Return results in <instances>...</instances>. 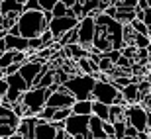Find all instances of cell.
<instances>
[{
  "mask_svg": "<svg viewBox=\"0 0 151 139\" xmlns=\"http://www.w3.org/2000/svg\"><path fill=\"white\" fill-rule=\"evenodd\" d=\"M55 129H53V125L47 122L43 123H37L34 129V139H55Z\"/></svg>",
  "mask_w": 151,
  "mask_h": 139,
  "instance_id": "17",
  "label": "cell"
},
{
  "mask_svg": "<svg viewBox=\"0 0 151 139\" xmlns=\"http://www.w3.org/2000/svg\"><path fill=\"white\" fill-rule=\"evenodd\" d=\"M120 94H122L124 102L126 106H134V104H139V92H137V84H128L126 88L120 90Z\"/></svg>",
  "mask_w": 151,
  "mask_h": 139,
  "instance_id": "16",
  "label": "cell"
},
{
  "mask_svg": "<svg viewBox=\"0 0 151 139\" xmlns=\"http://www.w3.org/2000/svg\"><path fill=\"white\" fill-rule=\"evenodd\" d=\"M6 92H8V82H6V78H0V98H4Z\"/></svg>",
  "mask_w": 151,
  "mask_h": 139,
  "instance_id": "34",
  "label": "cell"
},
{
  "mask_svg": "<svg viewBox=\"0 0 151 139\" xmlns=\"http://www.w3.org/2000/svg\"><path fill=\"white\" fill-rule=\"evenodd\" d=\"M24 0H0V16L6 14H22Z\"/></svg>",
  "mask_w": 151,
  "mask_h": 139,
  "instance_id": "14",
  "label": "cell"
},
{
  "mask_svg": "<svg viewBox=\"0 0 151 139\" xmlns=\"http://www.w3.org/2000/svg\"><path fill=\"white\" fill-rule=\"evenodd\" d=\"M37 4H39V10L43 12V14H51L53 6L57 4V0H37Z\"/></svg>",
  "mask_w": 151,
  "mask_h": 139,
  "instance_id": "29",
  "label": "cell"
},
{
  "mask_svg": "<svg viewBox=\"0 0 151 139\" xmlns=\"http://www.w3.org/2000/svg\"><path fill=\"white\" fill-rule=\"evenodd\" d=\"M78 26V20L77 18H51L49 24H47V32L51 34V37H53V41H59V37L61 35H65L67 32H71V29H75Z\"/></svg>",
  "mask_w": 151,
  "mask_h": 139,
  "instance_id": "7",
  "label": "cell"
},
{
  "mask_svg": "<svg viewBox=\"0 0 151 139\" xmlns=\"http://www.w3.org/2000/svg\"><path fill=\"white\" fill-rule=\"evenodd\" d=\"M53 82H55V69H49V71H47L43 77H41V80L35 84L34 88H49Z\"/></svg>",
  "mask_w": 151,
  "mask_h": 139,
  "instance_id": "22",
  "label": "cell"
},
{
  "mask_svg": "<svg viewBox=\"0 0 151 139\" xmlns=\"http://www.w3.org/2000/svg\"><path fill=\"white\" fill-rule=\"evenodd\" d=\"M147 133H151V125H149V128H147Z\"/></svg>",
  "mask_w": 151,
  "mask_h": 139,
  "instance_id": "42",
  "label": "cell"
},
{
  "mask_svg": "<svg viewBox=\"0 0 151 139\" xmlns=\"http://www.w3.org/2000/svg\"><path fill=\"white\" fill-rule=\"evenodd\" d=\"M43 65H45V63L39 61L37 57L34 55V57H29V59H28V63H24L22 67H20V72H18V75H20V77L26 80V84L32 88V84H34L35 77H37V72L41 71V67H43Z\"/></svg>",
  "mask_w": 151,
  "mask_h": 139,
  "instance_id": "10",
  "label": "cell"
},
{
  "mask_svg": "<svg viewBox=\"0 0 151 139\" xmlns=\"http://www.w3.org/2000/svg\"><path fill=\"white\" fill-rule=\"evenodd\" d=\"M137 139H149V133H147V131H139V133H137Z\"/></svg>",
  "mask_w": 151,
  "mask_h": 139,
  "instance_id": "36",
  "label": "cell"
},
{
  "mask_svg": "<svg viewBox=\"0 0 151 139\" xmlns=\"http://www.w3.org/2000/svg\"><path fill=\"white\" fill-rule=\"evenodd\" d=\"M20 67H22V65H16V63H14V65H10V67L4 71V77H12V75L20 72Z\"/></svg>",
  "mask_w": 151,
  "mask_h": 139,
  "instance_id": "32",
  "label": "cell"
},
{
  "mask_svg": "<svg viewBox=\"0 0 151 139\" xmlns=\"http://www.w3.org/2000/svg\"><path fill=\"white\" fill-rule=\"evenodd\" d=\"M18 123H20V118L12 112L10 106H4L0 104V125H10V128L16 129Z\"/></svg>",
  "mask_w": 151,
  "mask_h": 139,
  "instance_id": "13",
  "label": "cell"
},
{
  "mask_svg": "<svg viewBox=\"0 0 151 139\" xmlns=\"http://www.w3.org/2000/svg\"><path fill=\"white\" fill-rule=\"evenodd\" d=\"M65 16L75 18V16H73V12L69 10V8L63 4L61 0H57V4L53 6V10H51V18H65Z\"/></svg>",
  "mask_w": 151,
  "mask_h": 139,
  "instance_id": "20",
  "label": "cell"
},
{
  "mask_svg": "<svg viewBox=\"0 0 151 139\" xmlns=\"http://www.w3.org/2000/svg\"><path fill=\"white\" fill-rule=\"evenodd\" d=\"M34 129H35V118H22L16 128V133L22 135L24 139H34Z\"/></svg>",
  "mask_w": 151,
  "mask_h": 139,
  "instance_id": "12",
  "label": "cell"
},
{
  "mask_svg": "<svg viewBox=\"0 0 151 139\" xmlns=\"http://www.w3.org/2000/svg\"><path fill=\"white\" fill-rule=\"evenodd\" d=\"M47 96H49V90L47 88H29L26 90L20 98V104L24 106V118H35L39 116V112L45 108V102H47Z\"/></svg>",
  "mask_w": 151,
  "mask_h": 139,
  "instance_id": "4",
  "label": "cell"
},
{
  "mask_svg": "<svg viewBox=\"0 0 151 139\" xmlns=\"http://www.w3.org/2000/svg\"><path fill=\"white\" fill-rule=\"evenodd\" d=\"M145 80L149 82V86H151V72H149V75H145Z\"/></svg>",
  "mask_w": 151,
  "mask_h": 139,
  "instance_id": "38",
  "label": "cell"
},
{
  "mask_svg": "<svg viewBox=\"0 0 151 139\" xmlns=\"http://www.w3.org/2000/svg\"><path fill=\"white\" fill-rule=\"evenodd\" d=\"M129 59H126V57H120V59H118L116 61V65H114V67H120V69H129Z\"/></svg>",
  "mask_w": 151,
  "mask_h": 139,
  "instance_id": "33",
  "label": "cell"
},
{
  "mask_svg": "<svg viewBox=\"0 0 151 139\" xmlns=\"http://www.w3.org/2000/svg\"><path fill=\"white\" fill-rule=\"evenodd\" d=\"M69 116H71V108H65V110H55V114H53V118H51L49 123H53V122H65Z\"/></svg>",
  "mask_w": 151,
  "mask_h": 139,
  "instance_id": "28",
  "label": "cell"
},
{
  "mask_svg": "<svg viewBox=\"0 0 151 139\" xmlns=\"http://www.w3.org/2000/svg\"><path fill=\"white\" fill-rule=\"evenodd\" d=\"M147 37H149V43H151V28H147Z\"/></svg>",
  "mask_w": 151,
  "mask_h": 139,
  "instance_id": "39",
  "label": "cell"
},
{
  "mask_svg": "<svg viewBox=\"0 0 151 139\" xmlns=\"http://www.w3.org/2000/svg\"><path fill=\"white\" fill-rule=\"evenodd\" d=\"M94 77L88 75H69V78L61 84L75 100H90L92 88H94Z\"/></svg>",
  "mask_w": 151,
  "mask_h": 139,
  "instance_id": "3",
  "label": "cell"
},
{
  "mask_svg": "<svg viewBox=\"0 0 151 139\" xmlns=\"http://www.w3.org/2000/svg\"><path fill=\"white\" fill-rule=\"evenodd\" d=\"M63 51H65V55L67 57H71L75 63L77 61H81V59H86L88 57V51L86 49H83L78 43H75V45H69V47H63Z\"/></svg>",
  "mask_w": 151,
  "mask_h": 139,
  "instance_id": "18",
  "label": "cell"
},
{
  "mask_svg": "<svg viewBox=\"0 0 151 139\" xmlns=\"http://www.w3.org/2000/svg\"><path fill=\"white\" fill-rule=\"evenodd\" d=\"M90 100L100 102V104H104V106H126L122 94H120V90H116V86H114L110 80H106L104 75H100L98 80L94 82Z\"/></svg>",
  "mask_w": 151,
  "mask_h": 139,
  "instance_id": "2",
  "label": "cell"
},
{
  "mask_svg": "<svg viewBox=\"0 0 151 139\" xmlns=\"http://www.w3.org/2000/svg\"><path fill=\"white\" fill-rule=\"evenodd\" d=\"M71 116H92V100H75V104L71 106Z\"/></svg>",
  "mask_w": 151,
  "mask_h": 139,
  "instance_id": "15",
  "label": "cell"
},
{
  "mask_svg": "<svg viewBox=\"0 0 151 139\" xmlns=\"http://www.w3.org/2000/svg\"><path fill=\"white\" fill-rule=\"evenodd\" d=\"M47 20H45L43 12H28L24 10L20 16H18V22H16V28L20 32V37L24 39H35L39 35L47 32Z\"/></svg>",
  "mask_w": 151,
  "mask_h": 139,
  "instance_id": "1",
  "label": "cell"
},
{
  "mask_svg": "<svg viewBox=\"0 0 151 139\" xmlns=\"http://www.w3.org/2000/svg\"><path fill=\"white\" fill-rule=\"evenodd\" d=\"M124 122L132 125L135 131H147V128L151 125V112L141 108L139 104L126 106L124 108Z\"/></svg>",
  "mask_w": 151,
  "mask_h": 139,
  "instance_id": "5",
  "label": "cell"
},
{
  "mask_svg": "<svg viewBox=\"0 0 151 139\" xmlns=\"http://www.w3.org/2000/svg\"><path fill=\"white\" fill-rule=\"evenodd\" d=\"M141 22L145 24L147 28H151V8H149V10H145V12H143V18H141Z\"/></svg>",
  "mask_w": 151,
  "mask_h": 139,
  "instance_id": "35",
  "label": "cell"
},
{
  "mask_svg": "<svg viewBox=\"0 0 151 139\" xmlns=\"http://www.w3.org/2000/svg\"><path fill=\"white\" fill-rule=\"evenodd\" d=\"M124 108L126 106H108V122L114 123L118 120H124Z\"/></svg>",
  "mask_w": 151,
  "mask_h": 139,
  "instance_id": "23",
  "label": "cell"
},
{
  "mask_svg": "<svg viewBox=\"0 0 151 139\" xmlns=\"http://www.w3.org/2000/svg\"><path fill=\"white\" fill-rule=\"evenodd\" d=\"M94 18L92 16H84L78 20L77 26V43L83 47V49L90 51L92 47V39H94Z\"/></svg>",
  "mask_w": 151,
  "mask_h": 139,
  "instance_id": "6",
  "label": "cell"
},
{
  "mask_svg": "<svg viewBox=\"0 0 151 139\" xmlns=\"http://www.w3.org/2000/svg\"><path fill=\"white\" fill-rule=\"evenodd\" d=\"M14 55H16L14 51H6V53L0 55V71H2V72L10 67V65H14Z\"/></svg>",
  "mask_w": 151,
  "mask_h": 139,
  "instance_id": "25",
  "label": "cell"
},
{
  "mask_svg": "<svg viewBox=\"0 0 151 139\" xmlns=\"http://www.w3.org/2000/svg\"><path fill=\"white\" fill-rule=\"evenodd\" d=\"M134 47H135L137 51L147 49V47H149V37H147V35H139V34H135V35H134Z\"/></svg>",
  "mask_w": 151,
  "mask_h": 139,
  "instance_id": "26",
  "label": "cell"
},
{
  "mask_svg": "<svg viewBox=\"0 0 151 139\" xmlns=\"http://www.w3.org/2000/svg\"><path fill=\"white\" fill-rule=\"evenodd\" d=\"M122 139H137V137H122Z\"/></svg>",
  "mask_w": 151,
  "mask_h": 139,
  "instance_id": "41",
  "label": "cell"
},
{
  "mask_svg": "<svg viewBox=\"0 0 151 139\" xmlns=\"http://www.w3.org/2000/svg\"><path fill=\"white\" fill-rule=\"evenodd\" d=\"M6 78V82H8V88H14V90H18V92H26V90H29V86L26 84V80H24L20 75H12V77H4Z\"/></svg>",
  "mask_w": 151,
  "mask_h": 139,
  "instance_id": "19",
  "label": "cell"
},
{
  "mask_svg": "<svg viewBox=\"0 0 151 139\" xmlns=\"http://www.w3.org/2000/svg\"><path fill=\"white\" fill-rule=\"evenodd\" d=\"M73 104H75V98L63 86H59L55 92H51L47 96V102H45V106H49L53 110H65V108H71Z\"/></svg>",
  "mask_w": 151,
  "mask_h": 139,
  "instance_id": "9",
  "label": "cell"
},
{
  "mask_svg": "<svg viewBox=\"0 0 151 139\" xmlns=\"http://www.w3.org/2000/svg\"><path fill=\"white\" fill-rule=\"evenodd\" d=\"M4 45L6 51H14V53H28V39L20 37V35H4Z\"/></svg>",
  "mask_w": 151,
  "mask_h": 139,
  "instance_id": "11",
  "label": "cell"
},
{
  "mask_svg": "<svg viewBox=\"0 0 151 139\" xmlns=\"http://www.w3.org/2000/svg\"><path fill=\"white\" fill-rule=\"evenodd\" d=\"M112 128H114V139H122L124 131H126V122L124 120H118V122L112 123Z\"/></svg>",
  "mask_w": 151,
  "mask_h": 139,
  "instance_id": "27",
  "label": "cell"
},
{
  "mask_svg": "<svg viewBox=\"0 0 151 139\" xmlns=\"http://www.w3.org/2000/svg\"><path fill=\"white\" fill-rule=\"evenodd\" d=\"M14 133H16L14 128H10V125H0V139H10Z\"/></svg>",
  "mask_w": 151,
  "mask_h": 139,
  "instance_id": "30",
  "label": "cell"
},
{
  "mask_svg": "<svg viewBox=\"0 0 151 139\" xmlns=\"http://www.w3.org/2000/svg\"><path fill=\"white\" fill-rule=\"evenodd\" d=\"M102 131H104V135H106L108 139L114 137V128H112V123H110V122H104V123H102Z\"/></svg>",
  "mask_w": 151,
  "mask_h": 139,
  "instance_id": "31",
  "label": "cell"
},
{
  "mask_svg": "<svg viewBox=\"0 0 151 139\" xmlns=\"http://www.w3.org/2000/svg\"><path fill=\"white\" fill-rule=\"evenodd\" d=\"M92 116H96L100 122H108V106L100 102H92Z\"/></svg>",
  "mask_w": 151,
  "mask_h": 139,
  "instance_id": "21",
  "label": "cell"
},
{
  "mask_svg": "<svg viewBox=\"0 0 151 139\" xmlns=\"http://www.w3.org/2000/svg\"><path fill=\"white\" fill-rule=\"evenodd\" d=\"M0 78H4V72H2V71H0Z\"/></svg>",
  "mask_w": 151,
  "mask_h": 139,
  "instance_id": "40",
  "label": "cell"
},
{
  "mask_svg": "<svg viewBox=\"0 0 151 139\" xmlns=\"http://www.w3.org/2000/svg\"><path fill=\"white\" fill-rule=\"evenodd\" d=\"M65 133L69 137L88 135V118L84 116H69L65 120Z\"/></svg>",
  "mask_w": 151,
  "mask_h": 139,
  "instance_id": "8",
  "label": "cell"
},
{
  "mask_svg": "<svg viewBox=\"0 0 151 139\" xmlns=\"http://www.w3.org/2000/svg\"><path fill=\"white\" fill-rule=\"evenodd\" d=\"M10 139H24V137H22V135H18V133H14V135H12Z\"/></svg>",
  "mask_w": 151,
  "mask_h": 139,
  "instance_id": "37",
  "label": "cell"
},
{
  "mask_svg": "<svg viewBox=\"0 0 151 139\" xmlns=\"http://www.w3.org/2000/svg\"><path fill=\"white\" fill-rule=\"evenodd\" d=\"M96 69H98V72H100V75H104V72H108V75H110V72L114 71V63L110 61L106 55H102L100 61L96 63Z\"/></svg>",
  "mask_w": 151,
  "mask_h": 139,
  "instance_id": "24",
  "label": "cell"
},
{
  "mask_svg": "<svg viewBox=\"0 0 151 139\" xmlns=\"http://www.w3.org/2000/svg\"><path fill=\"white\" fill-rule=\"evenodd\" d=\"M67 139H75V137H69V135H67Z\"/></svg>",
  "mask_w": 151,
  "mask_h": 139,
  "instance_id": "43",
  "label": "cell"
}]
</instances>
